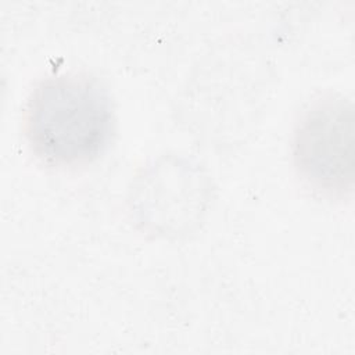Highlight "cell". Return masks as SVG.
Here are the masks:
<instances>
[{"label":"cell","instance_id":"obj_1","mask_svg":"<svg viewBox=\"0 0 355 355\" xmlns=\"http://www.w3.org/2000/svg\"><path fill=\"white\" fill-rule=\"evenodd\" d=\"M114 108L105 87L80 72L42 79L24 108V130L44 162L73 166L93 161L114 132Z\"/></svg>","mask_w":355,"mask_h":355},{"label":"cell","instance_id":"obj_2","mask_svg":"<svg viewBox=\"0 0 355 355\" xmlns=\"http://www.w3.org/2000/svg\"><path fill=\"white\" fill-rule=\"evenodd\" d=\"M354 108L340 94L315 100L297 122L293 158L301 178L329 196H345L354 184Z\"/></svg>","mask_w":355,"mask_h":355}]
</instances>
